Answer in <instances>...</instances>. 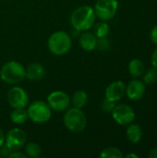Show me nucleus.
<instances>
[{
	"label": "nucleus",
	"instance_id": "f257e3e1",
	"mask_svg": "<svg viewBox=\"0 0 157 158\" xmlns=\"http://www.w3.org/2000/svg\"><path fill=\"white\" fill-rule=\"evenodd\" d=\"M95 20L94 9L90 6H81L75 8L70 15V23L78 31H89L93 27Z\"/></svg>",
	"mask_w": 157,
	"mask_h": 158
},
{
	"label": "nucleus",
	"instance_id": "f03ea898",
	"mask_svg": "<svg viewBox=\"0 0 157 158\" xmlns=\"http://www.w3.org/2000/svg\"><path fill=\"white\" fill-rule=\"evenodd\" d=\"M49 51L55 56H64L69 52L72 46L70 35L65 31H56L53 32L47 41Z\"/></svg>",
	"mask_w": 157,
	"mask_h": 158
},
{
	"label": "nucleus",
	"instance_id": "7ed1b4c3",
	"mask_svg": "<svg viewBox=\"0 0 157 158\" xmlns=\"http://www.w3.org/2000/svg\"><path fill=\"white\" fill-rule=\"evenodd\" d=\"M0 78L7 84H18L26 79L25 68L18 61H8L1 68Z\"/></svg>",
	"mask_w": 157,
	"mask_h": 158
},
{
	"label": "nucleus",
	"instance_id": "20e7f679",
	"mask_svg": "<svg viewBox=\"0 0 157 158\" xmlns=\"http://www.w3.org/2000/svg\"><path fill=\"white\" fill-rule=\"evenodd\" d=\"M63 122L65 127L71 132L79 133L85 130L87 125V118L85 114L81 108L68 107L65 111L63 117Z\"/></svg>",
	"mask_w": 157,
	"mask_h": 158
},
{
	"label": "nucleus",
	"instance_id": "39448f33",
	"mask_svg": "<svg viewBox=\"0 0 157 158\" xmlns=\"http://www.w3.org/2000/svg\"><path fill=\"white\" fill-rule=\"evenodd\" d=\"M27 113L29 119L36 124H44L52 117V109L46 102L42 100H36L29 104Z\"/></svg>",
	"mask_w": 157,
	"mask_h": 158
},
{
	"label": "nucleus",
	"instance_id": "423d86ee",
	"mask_svg": "<svg viewBox=\"0 0 157 158\" xmlns=\"http://www.w3.org/2000/svg\"><path fill=\"white\" fill-rule=\"evenodd\" d=\"M96 18L101 20L107 21L112 19L118 12V0H97L93 6Z\"/></svg>",
	"mask_w": 157,
	"mask_h": 158
},
{
	"label": "nucleus",
	"instance_id": "0eeeda50",
	"mask_svg": "<svg viewBox=\"0 0 157 158\" xmlns=\"http://www.w3.org/2000/svg\"><path fill=\"white\" fill-rule=\"evenodd\" d=\"M46 103L52 111L65 112L70 106V97L63 91H54L48 94Z\"/></svg>",
	"mask_w": 157,
	"mask_h": 158
},
{
	"label": "nucleus",
	"instance_id": "6e6552de",
	"mask_svg": "<svg viewBox=\"0 0 157 158\" xmlns=\"http://www.w3.org/2000/svg\"><path fill=\"white\" fill-rule=\"evenodd\" d=\"M27 142V135L25 131L19 128H12L5 135V144L9 150L17 151L23 148Z\"/></svg>",
	"mask_w": 157,
	"mask_h": 158
},
{
	"label": "nucleus",
	"instance_id": "1a4fd4ad",
	"mask_svg": "<svg viewBox=\"0 0 157 158\" xmlns=\"http://www.w3.org/2000/svg\"><path fill=\"white\" fill-rule=\"evenodd\" d=\"M7 102L12 108H26L30 104V99L23 88L14 86L7 93Z\"/></svg>",
	"mask_w": 157,
	"mask_h": 158
},
{
	"label": "nucleus",
	"instance_id": "9d476101",
	"mask_svg": "<svg viewBox=\"0 0 157 158\" xmlns=\"http://www.w3.org/2000/svg\"><path fill=\"white\" fill-rule=\"evenodd\" d=\"M113 119L119 125H130L135 119V112L132 107L126 104L115 106L111 112Z\"/></svg>",
	"mask_w": 157,
	"mask_h": 158
},
{
	"label": "nucleus",
	"instance_id": "9b49d317",
	"mask_svg": "<svg viewBox=\"0 0 157 158\" xmlns=\"http://www.w3.org/2000/svg\"><path fill=\"white\" fill-rule=\"evenodd\" d=\"M126 94V85L121 81H116L111 82L105 89V98L110 101L118 102L123 98Z\"/></svg>",
	"mask_w": 157,
	"mask_h": 158
},
{
	"label": "nucleus",
	"instance_id": "f8f14e48",
	"mask_svg": "<svg viewBox=\"0 0 157 158\" xmlns=\"http://www.w3.org/2000/svg\"><path fill=\"white\" fill-rule=\"evenodd\" d=\"M145 94V83L140 80H132L126 87V94L132 101H138Z\"/></svg>",
	"mask_w": 157,
	"mask_h": 158
},
{
	"label": "nucleus",
	"instance_id": "ddd939ff",
	"mask_svg": "<svg viewBox=\"0 0 157 158\" xmlns=\"http://www.w3.org/2000/svg\"><path fill=\"white\" fill-rule=\"evenodd\" d=\"M97 39L98 38L95 36L93 32L85 31H81L79 38V44L83 50L87 52H91L96 49Z\"/></svg>",
	"mask_w": 157,
	"mask_h": 158
},
{
	"label": "nucleus",
	"instance_id": "4468645a",
	"mask_svg": "<svg viewBox=\"0 0 157 158\" xmlns=\"http://www.w3.org/2000/svg\"><path fill=\"white\" fill-rule=\"evenodd\" d=\"M26 79L30 81H40L43 80L46 74L45 68L38 62H33L30 64L27 69H25Z\"/></svg>",
	"mask_w": 157,
	"mask_h": 158
},
{
	"label": "nucleus",
	"instance_id": "2eb2a0df",
	"mask_svg": "<svg viewBox=\"0 0 157 158\" xmlns=\"http://www.w3.org/2000/svg\"><path fill=\"white\" fill-rule=\"evenodd\" d=\"M88 101H89L88 94L83 90H78V91H76L73 94L72 97L70 98V104L74 107L81 108V109H82L83 107L86 106V105L88 104Z\"/></svg>",
	"mask_w": 157,
	"mask_h": 158
},
{
	"label": "nucleus",
	"instance_id": "dca6fc26",
	"mask_svg": "<svg viewBox=\"0 0 157 158\" xmlns=\"http://www.w3.org/2000/svg\"><path fill=\"white\" fill-rule=\"evenodd\" d=\"M128 69L131 76L138 78V77H141L143 75V73L145 71V67H144L143 62L141 59L134 58L130 61V63L128 65Z\"/></svg>",
	"mask_w": 157,
	"mask_h": 158
},
{
	"label": "nucleus",
	"instance_id": "f3484780",
	"mask_svg": "<svg viewBox=\"0 0 157 158\" xmlns=\"http://www.w3.org/2000/svg\"><path fill=\"white\" fill-rule=\"evenodd\" d=\"M126 135L128 140L132 143H137L142 140L143 137V130L137 124H131L128 127Z\"/></svg>",
	"mask_w": 157,
	"mask_h": 158
},
{
	"label": "nucleus",
	"instance_id": "a211bd4d",
	"mask_svg": "<svg viewBox=\"0 0 157 158\" xmlns=\"http://www.w3.org/2000/svg\"><path fill=\"white\" fill-rule=\"evenodd\" d=\"M10 119L16 125H22L29 119L27 109L25 108H13L10 113Z\"/></svg>",
	"mask_w": 157,
	"mask_h": 158
},
{
	"label": "nucleus",
	"instance_id": "6ab92c4d",
	"mask_svg": "<svg viewBox=\"0 0 157 158\" xmlns=\"http://www.w3.org/2000/svg\"><path fill=\"white\" fill-rule=\"evenodd\" d=\"M93 28V33L95 34L97 38H105L109 34V31H110L109 25L104 20L98 23H94Z\"/></svg>",
	"mask_w": 157,
	"mask_h": 158
},
{
	"label": "nucleus",
	"instance_id": "aec40b11",
	"mask_svg": "<svg viewBox=\"0 0 157 158\" xmlns=\"http://www.w3.org/2000/svg\"><path fill=\"white\" fill-rule=\"evenodd\" d=\"M24 146H25V152L24 153H25L27 157L37 158L41 156L42 150H41V147L37 143L31 142V143H26Z\"/></svg>",
	"mask_w": 157,
	"mask_h": 158
},
{
	"label": "nucleus",
	"instance_id": "412c9836",
	"mask_svg": "<svg viewBox=\"0 0 157 158\" xmlns=\"http://www.w3.org/2000/svg\"><path fill=\"white\" fill-rule=\"evenodd\" d=\"M100 156L102 158H122L123 154L120 151V149L111 146V147L105 148L101 152Z\"/></svg>",
	"mask_w": 157,
	"mask_h": 158
},
{
	"label": "nucleus",
	"instance_id": "4be33fe9",
	"mask_svg": "<svg viewBox=\"0 0 157 158\" xmlns=\"http://www.w3.org/2000/svg\"><path fill=\"white\" fill-rule=\"evenodd\" d=\"M157 81V69L155 68H152V69H149L144 76H143V82L146 83V84H154Z\"/></svg>",
	"mask_w": 157,
	"mask_h": 158
},
{
	"label": "nucleus",
	"instance_id": "5701e85b",
	"mask_svg": "<svg viewBox=\"0 0 157 158\" xmlns=\"http://www.w3.org/2000/svg\"><path fill=\"white\" fill-rule=\"evenodd\" d=\"M115 106H116V103L115 102L110 101L107 98H105L102 101V103H101V109L105 114H111V112L113 111Z\"/></svg>",
	"mask_w": 157,
	"mask_h": 158
},
{
	"label": "nucleus",
	"instance_id": "b1692460",
	"mask_svg": "<svg viewBox=\"0 0 157 158\" xmlns=\"http://www.w3.org/2000/svg\"><path fill=\"white\" fill-rule=\"evenodd\" d=\"M109 46H110V43L106 39V37H105V38H98L97 39L96 48H98L100 51H106L109 48Z\"/></svg>",
	"mask_w": 157,
	"mask_h": 158
},
{
	"label": "nucleus",
	"instance_id": "393cba45",
	"mask_svg": "<svg viewBox=\"0 0 157 158\" xmlns=\"http://www.w3.org/2000/svg\"><path fill=\"white\" fill-rule=\"evenodd\" d=\"M7 157L9 158H27L25 153H22L20 152L19 150H17V151H12L10 152V154L8 155Z\"/></svg>",
	"mask_w": 157,
	"mask_h": 158
},
{
	"label": "nucleus",
	"instance_id": "a878e982",
	"mask_svg": "<svg viewBox=\"0 0 157 158\" xmlns=\"http://www.w3.org/2000/svg\"><path fill=\"white\" fill-rule=\"evenodd\" d=\"M10 150L9 148L6 145V144H3L1 147H0V156L2 157H7L8 155L10 154Z\"/></svg>",
	"mask_w": 157,
	"mask_h": 158
},
{
	"label": "nucleus",
	"instance_id": "bb28decb",
	"mask_svg": "<svg viewBox=\"0 0 157 158\" xmlns=\"http://www.w3.org/2000/svg\"><path fill=\"white\" fill-rule=\"evenodd\" d=\"M150 39L155 44H157V25H155L152 29L151 33H150Z\"/></svg>",
	"mask_w": 157,
	"mask_h": 158
},
{
	"label": "nucleus",
	"instance_id": "cd10ccee",
	"mask_svg": "<svg viewBox=\"0 0 157 158\" xmlns=\"http://www.w3.org/2000/svg\"><path fill=\"white\" fill-rule=\"evenodd\" d=\"M152 65H153V68L157 69V48L152 54Z\"/></svg>",
	"mask_w": 157,
	"mask_h": 158
},
{
	"label": "nucleus",
	"instance_id": "c85d7f7f",
	"mask_svg": "<svg viewBox=\"0 0 157 158\" xmlns=\"http://www.w3.org/2000/svg\"><path fill=\"white\" fill-rule=\"evenodd\" d=\"M149 157L150 158H157V147L154 148L150 151L149 153Z\"/></svg>",
	"mask_w": 157,
	"mask_h": 158
},
{
	"label": "nucleus",
	"instance_id": "c756f323",
	"mask_svg": "<svg viewBox=\"0 0 157 158\" xmlns=\"http://www.w3.org/2000/svg\"><path fill=\"white\" fill-rule=\"evenodd\" d=\"M5 144V134L3 132V131L0 129V147Z\"/></svg>",
	"mask_w": 157,
	"mask_h": 158
},
{
	"label": "nucleus",
	"instance_id": "7c9ffc66",
	"mask_svg": "<svg viewBox=\"0 0 157 158\" xmlns=\"http://www.w3.org/2000/svg\"><path fill=\"white\" fill-rule=\"evenodd\" d=\"M130 157H133V158H138L139 157V156L138 155H135V154H128L127 156H126V158H130Z\"/></svg>",
	"mask_w": 157,
	"mask_h": 158
}]
</instances>
